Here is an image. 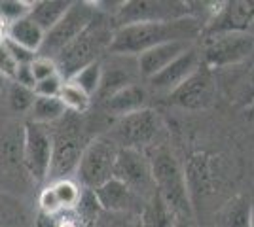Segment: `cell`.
Here are the masks:
<instances>
[{
  "label": "cell",
  "instance_id": "7402d4cb",
  "mask_svg": "<svg viewBox=\"0 0 254 227\" xmlns=\"http://www.w3.org/2000/svg\"><path fill=\"white\" fill-rule=\"evenodd\" d=\"M140 222H142V227H175L177 214L156 191L144 203V208L140 212Z\"/></svg>",
  "mask_w": 254,
  "mask_h": 227
},
{
  "label": "cell",
  "instance_id": "d4e9b609",
  "mask_svg": "<svg viewBox=\"0 0 254 227\" xmlns=\"http://www.w3.org/2000/svg\"><path fill=\"white\" fill-rule=\"evenodd\" d=\"M29 216L23 205L0 189V227H27Z\"/></svg>",
  "mask_w": 254,
  "mask_h": 227
},
{
  "label": "cell",
  "instance_id": "d6a6232c",
  "mask_svg": "<svg viewBox=\"0 0 254 227\" xmlns=\"http://www.w3.org/2000/svg\"><path fill=\"white\" fill-rule=\"evenodd\" d=\"M64 84V78L61 74L52 76V78H46L42 82L34 84V95L36 97H59V91Z\"/></svg>",
  "mask_w": 254,
  "mask_h": 227
},
{
  "label": "cell",
  "instance_id": "d590c367",
  "mask_svg": "<svg viewBox=\"0 0 254 227\" xmlns=\"http://www.w3.org/2000/svg\"><path fill=\"white\" fill-rule=\"evenodd\" d=\"M48 220H52L50 227H85L84 222L78 218L74 210H66V212H61V214L48 218Z\"/></svg>",
  "mask_w": 254,
  "mask_h": 227
},
{
  "label": "cell",
  "instance_id": "8fae6325",
  "mask_svg": "<svg viewBox=\"0 0 254 227\" xmlns=\"http://www.w3.org/2000/svg\"><path fill=\"white\" fill-rule=\"evenodd\" d=\"M114 178L126 184L133 193H137L144 201H148L156 193L150 161L144 151L120 148L114 165Z\"/></svg>",
  "mask_w": 254,
  "mask_h": 227
},
{
  "label": "cell",
  "instance_id": "1f68e13d",
  "mask_svg": "<svg viewBox=\"0 0 254 227\" xmlns=\"http://www.w3.org/2000/svg\"><path fill=\"white\" fill-rule=\"evenodd\" d=\"M29 72H31L32 82H34V84L42 82V80H46V78H52V76L61 74L57 63H55L53 59H50V57H42V55H36L31 63H29Z\"/></svg>",
  "mask_w": 254,
  "mask_h": 227
},
{
  "label": "cell",
  "instance_id": "4fadbf2b",
  "mask_svg": "<svg viewBox=\"0 0 254 227\" xmlns=\"http://www.w3.org/2000/svg\"><path fill=\"white\" fill-rule=\"evenodd\" d=\"M201 65H203L201 51H199L195 45H191L188 51H184L179 59H175V61H173L169 66H165L161 72L148 78L150 89L159 93V95H167V97H169L171 93H173L177 87L182 86Z\"/></svg>",
  "mask_w": 254,
  "mask_h": 227
},
{
  "label": "cell",
  "instance_id": "d6986e66",
  "mask_svg": "<svg viewBox=\"0 0 254 227\" xmlns=\"http://www.w3.org/2000/svg\"><path fill=\"white\" fill-rule=\"evenodd\" d=\"M44 38H46V33L32 21L29 15L19 19V21L11 23L10 29H8V40L15 42L17 45H21V47L29 49L32 53L40 51Z\"/></svg>",
  "mask_w": 254,
  "mask_h": 227
},
{
  "label": "cell",
  "instance_id": "9a60e30c",
  "mask_svg": "<svg viewBox=\"0 0 254 227\" xmlns=\"http://www.w3.org/2000/svg\"><path fill=\"white\" fill-rule=\"evenodd\" d=\"M95 199L101 210L105 212H133L140 214L144 208V199H140L137 193H133L126 184H122L120 180L112 178L101 187H97Z\"/></svg>",
  "mask_w": 254,
  "mask_h": 227
},
{
  "label": "cell",
  "instance_id": "8d00e7d4",
  "mask_svg": "<svg viewBox=\"0 0 254 227\" xmlns=\"http://www.w3.org/2000/svg\"><path fill=\"white\" fill-rule=\"evenodd\" d=\"M15 63L11 61L10 53H8V49H6V45H4V42H0V72L2 74H6L8 78H13V74H15Z\"/></svg>",
  "mask_w": 254,
  "mask_h": 227
},
{
  "label": "cell",
  "instance_id": "4dcf8cb0",
  "mask_svg": "<svg viewBox=\"0 0 254 227\" xmlns=\"http://www.w3.org/2000/svg\"><path fill=\"white\" fill-rule=\"evenodd\" d=\"M32 2L27 0H0V19L6 23H15L27 17L31 11Z\"/></svg>",
  "mask_w": 254,
  "mask_h": 227
},
{
  "label": "cell",
  "instance_id": "836d02e7",
  "mask_svg": "<svg viewBox=\"0 0 254 227\" xmlns=\"http://www.w3.org/2000/svg\"><path fill=\"white\" fill-rule=\"evenodd\" d=\"M38 206H40V210H42V214L46 218H53L63 212V208H61V205H59V201H57V197H55L50 185L42 189V193L38 197Z\"/></svg>",
  "mask_w": 254,
  "mask_h": 227
},
{
  "label": "cell",
  "instance_id": "cb8c5ba5",
  "mask_svg": "<svg viewBox=\"0 0 254 227\" xmlns=\"http://www.w3.org/2000/svg\"><path fill=\"white\" fill-rule=\"evenodd\" d=\"M184 174H186V182H188V187L190 184L193 187H197L203 193H209L212 187V171L211 165H209V159L205 153H197L193 155L190 161H188V167L184 169Z\"/></svg>",
  "mask_w": 254,
  "mask_h": 227
},
{
  "label": "cell",
  "instance_id": "6da1fadb",
  "mask_svg": "<svg viewBox=\"0 0 254 227\" xmlns=\"http://www.w3.org/2000/svg\"><path fill=\"white\" fill-rule=\"evenodd\" d=\"M203 34V27L199 19L193 15L175 19V21L159 23H135L118 27L112 33V40L108 45L110 55H126L138 57L159 44L167 42H193Z\"/></svg>",
  "mask_w": 254,
  "mask_h": 227
},
{
  "label": "cell",
  "instance_id": "ac0fdd59",
  "mask_svg": "<svg viewBox=\"0 0 254 227\" xmlns=\"http://www.w3.org/2000/svg\"><path fill=\"white\" fill-rule=\"evenodd\" d=\"M0 169L6 173H25L23 127H10L0 133Z\"/></svg>",
  "mask_w": 254,
  "mask_h": 227
},
{
  "label": "cell",
  "instance_id": "484cf974",
  "mask_svg": "<svg viewBox=\"0 0 254 227\" xmlns=\"http://www.w3.org/2000/svg\"><path fill=\"white\" fill-rule=\"evenodd\" d=\"M59 100L63 102V106L66 108V112L70 114H85L89 106H91V97L85 93L84 89H80L78 86H74L72 82L64 80L63 87L59 91Z\"/></svg>",
  "mask_w": 254,
  "mask_h": 227
},
{
  "label": "cell",
  "instance_id": "2e32d148",
  "mask_svg": "<svg viewBox=\"0 0 254 227\" xmlns=\"http://www.w3.org/2000/svg\"><path fill=\"white\" fill-rule=\"evenodd\" d=\"M191 45H195L193 42H167L159 44L156 47H152L148 51L140 53L137 57V66L140 78H152L158 72H161L165 66H169L175 59H179L184 51H188Z\"/></svg>",
  "mask_w": 254,
  "mask_h": 227
},
{
  "label": "cell",
  "instance_id": "603a6c76",
  "mask_svg": "<svg viewBox=\"0 0 254 227\" xmlns=\"http://www.w3.org/2000/svg\"><path fill=\"white\" fill-rule=\"evenodd\" d=\"M29 114H31L32 123L53 125L64 118L66 108L59 100V97H34V102H32Z\"/></svg>",
  "mask_w": 254,
  "mask_h": 227
},
{
  "label": "cell",
  "instance_id": "44dd1931",
  "mask_svg": "<svg viewBox=\"0 0 254 227\" xmlns=\"http://www.w3.org/2000/svg\"><path fill=\"white\" fill-rule=\"evenodd\" d=\"M218 227H253V206L245 195L233 197L218 214Z\"/></svg>",
  "mask_w": 254,
  "mask_h": 227
},
{
  "label": "cell",
  "instance_id": "f1b7e54d",
  "mask_svg": "<svg viewBox=\"0 0 254 227\" xmlns=\"http://www.w3.org/2000/svg\"><path fill=\"white\" fill-rule=\"evenodd\" d=\"M34 89L11 82L8 87V102L13 112H29L34 102Z\"/></svg>",
  "mask_w": 254,
  "mask_h": 227
},
{
  "label": "cell",
  "instance_id": "7c38bea8",
  "mask_svg": "<svg viewBox=\"0 0 254 227\" xmlns=\"http://www.w3.org/2000/svg\"><path fill=\"white\" fill-rule=\"evenodd\" d=\"M214 97H216V82L212 78V72L205 65L199 66L182 86L177 87L169 95L173 104L190 112L207 110L212 104Z\"/></svg>",
  "mask_w": 254,
  "mask_h": 227
},
{
  "label": "cell",
  "instance_id": "74e56055",
  "mask_svg": "<svg viewBox=\"0 0 254 227\" xmlns=\"http://www.w3.org/2000/svg\"><path fill=\"white\" fill-rule=\"evenodd\" d=\"M175 227H197L193 218H186V216H177V222H175Z\"/></svg>",
  "mask_w": 254,
  "mask_h": 227
},
{
  "label": "cell",
  "instance_id": "7a4b0ae2",
  "mask_svg": "<svg viewBox=\"0 0 254 227\" xmlns=\"http://www.w3.org/2000/svg\"><path fill=\"white\" fill-rule=\"evenodd\" d=\"M146 157L150 161L156 191L161 195V199L177 216L193 218L190 187L186 182L184 169L175 157V153L165 146H154L152 153H146Z\"/></svg>",
  "mask_w": 254,
  "mask_h": 227
},
{
  "label": "cell",
  "instance_id": "e0dca14e",
  "mask_svg": "<svg viewBox=\"0 0 254 227\" xmlns=\"http://www.w3.org/2000/svg\"><path fill=\"white\" fill-rule=\"evenodd\" d=\"M146 104H148V91L140 84H131V86L120 89L112 97L103 100V106L106 112L116 116V118L148 108Z\"/></svg>",
  "mask_w": 254,
  "mask_h": 227
},
{
  "label": "cell",
  "instance_id": "e575fe53",
  "mask_svg": "<svg viewBox=\"0 0 254 227\" xmlns=\"http://www.w3.org/2000/svg\"><path fill=\"white\" fill-rule=\"evenodd\" d=\"M4 45H6V49H8V53H10L11 61L15 63V66H25L29 65L32 59L36 57V53H32L29 49H25L21 45H17L15 42H11V40H4Z\"/></svg>",
  "mask_w": 254,
  "mask_h": 227
},
{
  "label": "cell",
  "instance_id": "30bf717a",
  "mask_svg": "<svg viewBox=\"0 0 254 227\" xmlns=\"http://www.w3.org/2000/svg\"><path fill=\"white\" fill-rule=\"evenodd\" d=\"M191 15L190 2L179 0H131L124 2L122 8L114 15V29L135 25V23H159L175 21Z\"/></svg>",
  "mask_w": 254,
  "mask_h": 227
},
{
  "label": "cell",
  "instance_id": "277c9868",
  "mask_svg": "<svg viewBox=\"0 0 254 227\" xmlns=\"http://www.w3.org/2000/svg\"><path fill=\"white\" fill-rule=\"evenodd\" d=\"M118 151H120L118 144L108 135L97 136L87 142L74 173L78 185L87 191H95L97 187L112 180Z\"/></svg>",
  "mask_w": 254,
  "mask_h": 227
},
{
  "label": "cell",
  "instance_id": "5b68a950",
  "mask_svg": "<svg viewBox=\"0 0 254 227\" xmlns=\"http://www.w3.org/2000/svg\"><path fill=\"white\" fill-rule=\"evenodd\" d=\"M161 129H163V123L158 112H154L152 108H144L118 118L108 136L116 142L118 148L146 151L148 148L156 146Z\"/></svg>",
  "mask_w": 254,
  "mask_h": 227
},
{
  "label": "cell",
  "instance_id": "4316f807",
  "mask_svg": "<svg viewBox=\"0 0 254 227\" xmlns=\"http://www.w3.org/2000/svg\"><path fill=\"white\" fill-rule=\"evenodd\" d=\"M50 187L53 189V193L57 197L59 205L63 208V212L66 210H74L78 203H80V197H82V187L78 185V182L70 180V178H64V180H55L50 184Z\"/></svg>",
  "mask_w": 254,
  "mask_h": 227
},
{
  "label": "cell",
  "instance_id": "f35d334b",
  "mask_svg": "<svg viewBox=\"0 0 254 227\" xmlns=\"http://www.w3.org/2000/svg\"><path fill=\"white\" fill-rule=\"evenodd\" d=\"M8 84H11V80L6 74H2V72H0V91L8 86Z\"/></svg>",
  "mask_w": 254,
  "mask_h": 227
},
{
  "label": "cell",
  "instance_id": "9c48e42d",
  "mask_svg": "<svg viewBox=\"0 0 254 227\" xmlns=\"http://www.w3.org/2000/svg\"><path fill=\"white\" fill-rule=\"evenodd\" d=\"M53 153V129L40 123L23 125V165L34 184L48 180Z\"/></svg>",
  "mask_w": 254,
  "mask_h": 227
},
{
  "label": "cell",
  "instance_id": "8992f818",
  "mask_svg": "<svg viewBox=\"0 0 254 227\" xmlns=\"http://www.w3.org/2000/svg\"><path fill=\"white\" fill-rule=\"evenodd\" d=\"M254 55V36L247 33L205 34L201 61L209 70L230 68L249 61Z\"/></svg>",
  "mask_w": 254,
  "mask_h": 227
},
{
  "label": "cell",
  "instance_id": "83f0119b",
  "mask_svg": "<svg viewBox=\"0 0 254 227\" xmlns=\"http://www.w3.org/2000/svg\"><path fill=\"white\" fill-rule=\"evenodd\" d=\"M103 59L101 61H95L91 65L80 68L76 74H72L70 78H66L68 82H72L74 86H78L80 89H84L89 97H95L97 89L101 86V70H103Z\"/></svg>",
  "mask_w": 254,
  "mask_h": 227
},
{
  "label": "cell",
  "instance_id": "ba28073f",
  "mask_svg": "<svg viewBox=\"0 0 254 227\" xmlns=\"http://www.w3.org/2000/svg\"><path fill=\"white\" fill-rule=\"evenodd\" d=\"M97 10L93 8L91 2H70V8L59 19V23L46 33V38H44V44L38 55L50 57L55 61V57L91 25Z\"/></svg>",
  "mask_w": 254,
  "mask_h": 227
},
{
  "label": "cell",
  "instance_id": "5bb4252c",
  "mask_svg": "<svg viewBox=\"0 0 254 227\" xmlns=\"http://www.w3.org/2000/svg\"><path fill=\"white\" fill-rule=\"evenodd\" d=\"M110 55V53H108ZM103 65L101 70V86L97 89V95L101 100H106L108 97H112L114 93H118L120 89L137 84L135 76L138 74L137 66V57H126V55H112L110 65Z\"/></svg>",
  "mask_w": 254,
  "mask_h": 227
},
{
  "label": "cell",
  "instance_id": "52a82bcc",
  "mask_svg": "<svg viewBox=\"0 0 254 227\" xmlns=\"http://www.w3.org/2000/svg\"><path fill=\"white\" fill-rule=\"evenodd\" d=\"M57 123H61V127L53 131V153L50 174H48V180H52V182L64 180V178H68V174L76 173L80 155L85 148L84 140H82V133H80L82 127L76 119L68 116V112Z\"/></svg>",
  "mask_w": 254,
  "mask_h": 227
},
{
  "label": "cell",
  "instance_id": "3957f363",
  "mask_svg": "<svg viewBox=\"0 0 254 227\" xmlns=\"http://www.w3.org/2000/svg\"><path fill=\"white\" fill-rule=\"evenodd\" d=\"M110 23H108V15L97 11L91 25L55 57V63L64 80L76 74L80 68L101 61L103 53H108V45L114 33V25Z\"/></svg>",
  "mask_w": 254,
  "mask_h": 227
},
{
  "label": "cell",
  "instance_id": "f546056e",
  "mask_svg": "<svg viewBox=\"0 0 254 227\" xmlns=\"http://www.w3.org/2000/svg\"><path fill=\"white\" fill-rule=\"evenodd\" d=\"M93 227H142L140 214L133 212H101Z\"/></svg>",
  "mask_w": 254,
  "mask_h": 227
},
{
  "label": "cell",
  "instance_id": "ffe728a7",
  "mask_svg": "<svg viewBox=\"0 0 254 227\" xmlns=\"http://www.w3.org/2000/svg\"><path fill=\"white\" fill-rule=\"evenodd\" d=\"M68 8H70V0H38V2H32L29 17L44 33H48L59 23Z\"/></svg>",
  "mask_w": 254,
  "mask_h": 227
}]
</instances>
